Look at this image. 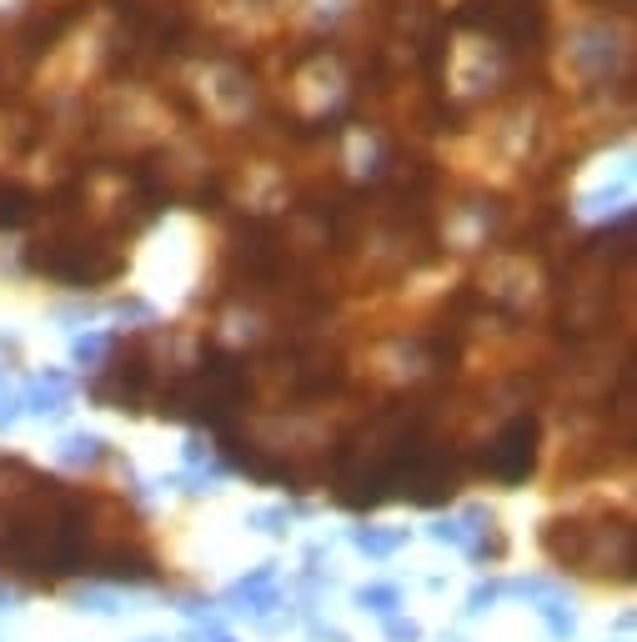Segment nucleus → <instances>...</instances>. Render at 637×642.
<instances>
[{"mask_svg":"<svg viewBox=\"0 0 637 642\" xmlns=\"http://www.w3.org/2000/svg\"><path fill=\"white\" fill-rule=\"evenodd\" d=\"M532 442H537V422H532V417H517V422L497 437V447L487 452L492 477H502V482H522V477H527V467H532Z\"/></svg>","mask_w":637,"mask_h":642,"instance_id":"f257e3e1","label":"nucleus"}]
</instances>
